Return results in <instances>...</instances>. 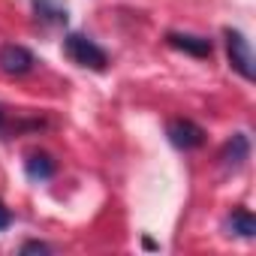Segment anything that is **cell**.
<instances>
[{
  "label": "cell",
  "instance_id": "1",
  "mask_svg": "<svg viewBox=\"0 0 256 256\" xmlns=\"http://www.w3.org/2000/svg\"><path fill=\"white\" fill-rule=\"evenodd\" d=\"M64 52L70 54L72 64H78V66H84V70H106V64H108L106 52H102L94 40H88V36H82V34H70V36L64 40Z\"/></svg>",
  "mask_w": 256,
  "mask_h": 256
},
{
  "label": "cell",
  "instance_id": "2",
  "mask_svg": "<svg viewBox=\"0 0 256 256\" xmlns=\"http://www.w3.org/2000/svg\"><path fill=\"white\" fill-rule=\"evenodd\" d=\"M226 52H229V66L241 78L250 82L253 78V54H250V46L241 30H226Z\"/></svg>",
  "mask_w": 256,
  "mask_h": 256
},
{
  "label": "cell",
  "instance_id": "3",
  "mask_svg": "<svg viewBox=\"0 0 256 256\" xmlns=\"http://www.w3.org/2000/svg\"><path fill=\"white\" fill-rule=\"evenodd\" d=\"M169 142L175 145V148H181V151H193V148H199L202 142H205V130L199 124H193V120H187V118H175V120H169Z\"/></svg>",
  "mask_w": 256,
  "mask_h": 256
},
{
  "label": "cell",
  "instance_id": "4",
  "mask_svg": "<svg viewBox=\"0 0 256 256\" xmlns=\"http://www.w3.org/2000/svg\"><path fill=\"white\" fill-rule=\"evenodd\" d=\"M34 54L24 46H4L0 48V70L10 72V76H24L34 70Z\"/></svg>",
  "mask_w": 256,
  "mask_h": 256
},
{
  "label": "cell",
  "instance_id": "5",
  "mask_svg": "<svg viewBox=\"0 0 256 256\" xmlns=\"http://www.w3.org/2000/svg\"><path fill=\"white\" fill-rule=\"evenodd\" d=\"M169 46L187 52V54H196V58H208L211 54V42L205 36H193V34H169Z\"/></svg>",
  "mask_w": 256,
  "mask_h": 256
},
{
  "label": "cell",
  "instance_id": "6",
  "mask_svg": "<svg viewBox=\"0 0 256 256\" xmlns=\"http://www.w3.org/2000/svg\"><path fill=\"white\" fill-rule=\"evenodd\" d=\"M247 151H250L247 136H244V133H235V136L226 142V148H223L220 160H223L226 166H241V160H247Z\"/></svg>",
  "mask_w": 256,
  "mask_h": 256
},
{
  "label": "cell",
  "instance_id": "7",
  "mask_svg": "<svg viewBox=\"0 0 256 256\" xmlns=\"http://www.w3.org/2000/svg\"><path fill=\"white\" fill-rule=\"evenodd\" d=\"M24 172H28V178H34V181H46V178L54 175V160H52L48 154H30L28 163H24Z\"/></svg>",
  "mask_w": 256,
  "mask_h": 256
},
{
  "label": "cell",
  "instance_id": "8",
  "mask_svg": "<svg viewBox=\"0 0 256 256\" xmlns=\"http://www.w3.org/2000/svg\"><path fill=\"white\" fill-rule=\"evenodd\" d=\"M34 10H36V18L42 22H52V24L66 22V6L58 4V0H34Z\"/></svg>",
  "mask_w": 256,
  "mask_h": 256
},
{
  "label": "cell",
  "instance_id": "9",
  "mask_svg": "<svg viewBox=\"0 0 256 256\" xmlns=\"http://www.w3.org/2000/svg\"><path fill=\"white\" fill-rule=\"evenodd\" d=\"M229 229H232L235 235H241V238H253V235H256V220H253L250 211L238 208V211H232V217H229Z\"/></svg>",
  "mask_w": 256,
  "mask_h": 256
},
{
  "label": "cell",
  "instance_id": "10",
  "mask_svg": "<svg viewBox=\"0 0 256 256\" xmlns=\"http://www.w3.org/2000/svg\"><path fill=\"white\" fill-rule=\"evenodd\" d=\"M22 253H24V256H28V253H52V247L42 244V241H28V244H22Z\"/></svg>",
  "mask_w": 256,
  "mask_h": 256
},
{
  "label": "cell",
  "instance_id": "11",
  "mask_svg": "<svg viewBox=\"0 0 256 256\" xmlns=\"http://www.w3.org/2000/svg\"><path fill=\"white\" fill-rule=\"evenodd\" d=\"M10 223H12V214H10V208L0 202V229H10Z\"/></svg>",
  "mask_w": 256,
  "mask_h": 256
},
{
  "label": "cell",
  "instance_id": "12",
  "mask_svg": "<svg viewBox=\"0 0 256 256\" xmlns=\"http://www.w3.org/2000/svg\"><path fill=\"white\" fill-rule=\"evenodd\" d=\"M4 120H6V114H4V108H0V126H4Z\"/></svg>",
  "mask_w": 256,
  "mask_h": 256
}]
</instances>
